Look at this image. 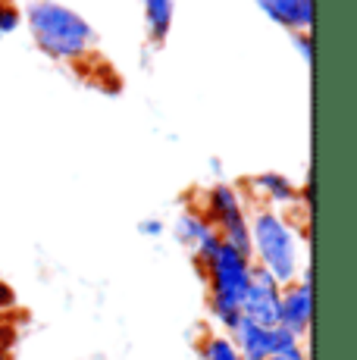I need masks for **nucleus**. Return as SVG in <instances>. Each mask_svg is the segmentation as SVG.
I'll use <instances>...</instances> for the list:
<instances>
[{
    "label": "nucleus",
    "mask_w": 357,
    "mask_h": 360,
    "mask_svg": "<svg viewBox=\"0 0 357 360\" xmlns=\"http://www.w3.org/2000/svg\"><path fill=\"white\" fill-rule=\"evenodd\" d=\"M141 13H144V32H148V44L150 47H163L173 32V19H176V0H141Z\"/></svg>",
    "instance_id": "nucleus-11"
},
{
    "label": "nucleus",
    "mask_w": 357,
    "mask_h": 360,
    "mask_svg": "<svg viewBox=\"0 0 357 360\" xmlns=\"http://www.w3.org/2000/svg\"><path fill=\"white\" fill-rule=\"evenodd\" d=\"M167 232H173V238L191 254V260H204L219 245L216 229L210 226V219L204 217L197 204H188L185 210H178V217L167 226Z\"/></svg>",
    "instance_id": "nucleus-9"
},
{
    "label": "nucleus",
    "mask_w": 357,
    "mask_h": 360,
    "mask_svg": "<svg viewBox=\"0 0 357 360\" xmlns=\"http://www.w3.org/2000/svg\"><path fill=\"white\" fill-rule=\"evenodd\" d=\"M197 273L204 279V295H207V314L210 323L229 335L242 320V301L251 285L254 263L248 254L235 251L232 245L219 241L204 260H195Z\"/></svg>",
    "instance_id": "nucleus-3"
},
{
    "label": "nucleus",
    "mask_w": 357,
    "mask_h": 360,
    "mask_svg": "<svg viewBox=\"0 0 357 360\" xmlns=\"http://www.w3.org/2000/svg\"><path fill=\"white\" fill-rule=\"evenodd\" d=\"M292 44H294V51H298V57H301V63H307L311 66V60H313V41H311V32H292Z\"/></svg>",
    "instance_id": "nucleus-15"
},
{
    "label": "nucleus",
    "mask_w": 357,
    "mask_h": 360,
    "mask_svg": "<svg viewBox=\"0 0 357 360\" xmlns=\"http://www.w3.org/2000/svg\"><path fill=\"white\" fill-rule=\"evenodd\" d=\"M22 25V10L13 0H0V34H13Z\"/></svg>",
    "instance_id": "nucleus-13"
},
{
    "label": "nucleus",
    "mask_w": 357,
    "mask_h": 360,
    "mask_svg": "<svg viewBox=\"0 0 357 360\" xmlns=\"http://www.w3.org/2000/svg\"><path fill=\"white\" fill-rule=\"evenodd\" d=\"M13 345H16V338H13V329L0 326V360H13Z\"/></svg>",
    "instance_id": "nucleus-17"
},
{
    "label": "nucleus",
    "mask_w": 357,
    "mask_h": 360,
    "mask_svg": "<svg viewBox=\"0 0 357 360\" xmlns=\"http://www.w3.org/2000/svg\"><path fill=\"white\" fill-rule=\"evenodd\" d=\"M229 338L235 342L238 354L245 360H266L273 354H283V351L294 348V345H301L283 326H251V323H238L229 332Z\"/></svg>",
    "instance_id": "nucleus-7"
},
{
    "label": "nucleus",
    "mask_w": 357,
    "mask_h": 360,
    "mask_svg": "<svg viewBox=\"0 0 357 360\" xmlns=\"http://www.w3.org/2000/svg\"><path fill=\"white\" fill-rule=\"evenodd\" d=\"M248 191H251V204L257 207H273V210H292V207H304L311 204V191L298 188V185L292 182V179L285 176V172H276V169H266V172H257V176H251L248 182Z\"/></svg>",
    "instance_id": "nucleus-6"
},
{
    "label": "nucleus",
    "mask_w": 357,
    "mask_h": 360,
    "mask_svg": "<svg viewBox=\"0 0 357 360\" xmlns=\"http://www.w3.org/2000/svg\"><path fill=\"white\" fill-rule=\"evenodd\" d=\"M266 360H307V348H304V345H294V348L283 351V354H273Z\"/></svg>",
    "instance_id": "nucleus-18"
},
{
    "label": "nucleus",
    "mask_w": 357,
    "mask_h": 360,
    "mask_svg": "<svg viewBox=\"0 0 357 360\" xmlns=\"http://www.w3.org/2000/svg\"><path fill=\"white\" fill-rule=\"evenodd\" d=\"M313 320V288H311V266L298 273V279L283 285L279 292V326L292 332L301 345H304L307 332Z\"/></svg>",
    "instance_id": "nucleus-5"
},
{
    "label": "nucleus",
    "mask_w": 357,
    "mask_h": 360,
    "mask_svg": "<svg viewBox=\"0 0 357 360\" xmlns=\"http://www.w3.org/2000/svg\"><path fill=\"white\" fill-rule=\"evenodd\" d=\"M266 19L288 32H311L313 25V0H254Z\"/></svg>",
    "instance_id": "nucleus-10"
},
{
    "label": "nucleus",
    "mask_w": 357,
    "mask_h": 360,
    "mask_svg": "<svg viewBox=\"0 0 357 360\" xmlns=\"http://www.w3.org/2000/svg\"><path fill=\"white\" fill-rule=\"evenodd\" d=\"M201 213L210 219V226L216 229L219 241L232 245L235 251L251 257V232H248V198L238 185L232 182H214L197 200Z\"/></svg>",
    "instance_id": "nucleus-4"
},
{
    "label": "nucleus",
    "mask_w": 357,
    "mask_h": 360,
    "mask_svg": "<svg viewBox=\"0 0 357 360\" xmlns=\"http://www.w3.org/2000/svg\"><path fill=\"white\" fill-rule=\"evenodd\" d=\"M279 285L273 276H266L264 269L254 266L251 273V285L245 292L242 301V320L238 323H251V326H279Z\"/></svg>",
    "instance_id": "nucleus-8"
},
{
    "label": "nucleus",
    "mask_w": 357,
    "mask_h": 360,
    "mask_svg": "<svg viewBox=\"0 0 357 360\" xmlns=\"http://www.w3.org/2000/svg\"><path fill=\"white\" fill-rule=\"evenodd\" d=\"M22 22L29 25L32 41L44 57L70 69H94L113 72V66L100 57V41L94 25L72 6L57 0H32L22 13Z\"/></svg>",
    "instance_id": "nucleus-1"
},
{
    "label": "nucleus",
    "mask_w": 357,
    "mask_h": 360,
    "mask_svg": "<svg viewBox=\"0 0 357 360\" xmlns=\"http://www.w3.org/2000/svg\"><path fill=\"white\" fill-rule=\"evenodd\" d=\"M10 310H16V292H13V285H6L0 279V314H10Z\"/></svg>",
    "instance_id": "nucleus-16"
},
{
    "label": "nucleus",
    "mask_w": 357,
    "mask_h": 360,
    "mask_svg": "<svg viewBox=\"0 0 357 360\" xmlns=\"http://www.w3.org/2000/svg\"><path fill=\"white\" fill-rule=\"evenodd\" d=\"M197 357L201 360H245L238 354L235 342L219 329H207L201 335V342H197Z\"/></svg>",
    "instance_id": "nucleus-12"
},
{
    "label": "nucleus",
    "mask_w": 357,
    "mask_h": 360,
    "mask_svg": "<svg viewBox=\"0 0 357 360\" xmlns=\"http://www.w3.org/2000/svg\"><path fill=\"white\" fill-rule=\"evenodd\" d=\"M248 232H251V263L266 276L288 285L298 279L304 263V229L292 219V213L273 207L248 204Z\"/></svg>",
    "instance_id": "nucleus-2"
},
{
    "label": "nucleus",
    "mask_w": 357,
    "mask_h": 360,
    "mask_svg": "<svg viewBox=\"0 0 357 360\" xmlns=\"http://www.w3.org/2000/svg\"><path fill=\"white\" fill-rule=\"evenodd\" d=\"M135 232L141 235V238H163L167 235V223H163L160 217H144L138 226H135Z\"/></svg>",
    "instance_id": "nucleus-14"
}]
</instances>
